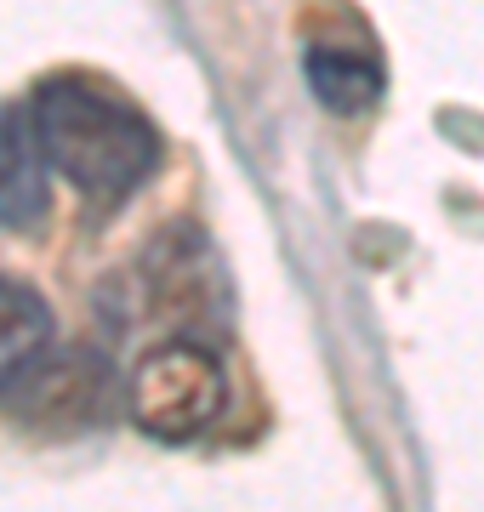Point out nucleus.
I'll return each mask as SVG.
<instances>
[{"label":"nucleus","mask_w":484,"mask_h":512,"mask_svg":"<svg viewBox=\"0 0 484 512\" xmlns=\"http://www.w3.org/2000/svg\"><path fill=\"white\" fill-rule=\"evenodd\" d=\"M29 120L40 131L46 160L103 211L131 200L160 165V137H154L149 120L114 92H103L97 80H80V74L46 80L35 92Z\"/></svg>","instance_id":"nucleus-1"},{"label":"nucleus","mask_w":484,"mask_h":512,"mask_svg":"<svg viewBox=\"0 0 484 512\" xmlns=\"http://www.w3.org/2000/svg\"><path fill=\"white\" fill-rule=\"evenodd\" d=\"M223 410V370L188 342L154 348L131 370V416L154 439H194Z\"/></svg>","instance_id":"nucleus-2"},{"label":"nucleus","mask_w":484,"mask_h":512,"mask_svg":"<svg viewBox=\"0 0 484 512\" xmlns=\"http://www.w3.org/2000/svg\"><path fill=\"white\" fill-rule=\"evenodd\" d=\"M46 148L23 109H0V228H29L46 211Z\"/></svg>","instance_id":"nucleus-3"},{"label":"nucleus","mask_w":484,"mask_h":512,"mask_svg":"<svg viewBox=\"0 0 484 512\" xmlns=\"http://www.w3.org/2000/svg\"><path fill=\"white\" fill-rule=\"evenodd\" d=\"M302 69H308L314 97L331 114H359L382 97V63L365 46H348V40H314Z\"/></svg>","instance_id":"nucleus-4"},{"label":"nucleus","mask_w":484,"mask_h":512,"mask_svg":"<svg viewBox=\"0 0 484 512\" xmlns=\"http://www.w3.org/2000/svg\"><path fill=\"white\" fill-rule=\"evenodd\" d=\"M52 342V308L29 285L0 279V387H12Z\"/></svg>","instance_id":"nucleus-5"}]
</instances>
